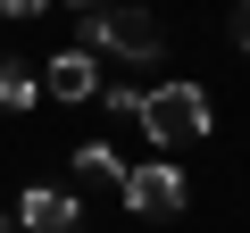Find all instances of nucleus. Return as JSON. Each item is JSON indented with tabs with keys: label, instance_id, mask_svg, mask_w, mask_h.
Wrapping results in <instances>:
<instances>
[{
	"label": "nucleus",
	"instance_id": "nucleus-4",
	"mask_svg": "<svg viewBox=\"0 0 250 233\" xmlns=\"http://www.w3.org/2000/svg\"><path fill=\"white\" fill-rule=\"evenodd\" d=\"M42 92H50V100H100V67H92V50H59V58L42 67Z\"/></svg>",
	"mask_w": 250,
	"mask_h": 233
},
{
	"label": "nucleus",
	"instance_id": "nucleus-6",
	"mask_svg": "<svg viewBox=\"0 0 250 233\" xmlns=\"http://www.w3.org/2000/svg\"><path fill=\"white\" fill-rule=\"evenodd\" d=\"M100 183H125V158L108 142H83L75 150V192H100Z\"/></svg>",
	"mask_w": 250,
	"mask_h": 233
},
{
	"label": "nucleus",
	"instance_id": "nucleus-8",
	"mask_svg": "<svg viewBox=\"0 0 250 233\" xmlns=\"http://www.w3.org/2000/svg\"><path fill=\"white\" fill-rule=\"evenodd\" d=\"M233 42L250 50V0H242V9H233Z\"/></svg>",
	"mask_w": 250,
	"mask_h": 233
},
{
	"label": "nucleus",
	"instance_id": "nucleus-10",
	"mask_svg": "<svg viewBox=\"0 0 250 233\" xmlns=\"http://www.w3.org/2000/svg\"><path fill=\"white\" fill-rule=\"evenodd\" d=\"M67 9H83V17H92V9H108V0H67Z\"/></svg>",
	"mask_w": 250,
	"mask_h": 233
},
{
	"label": "nucleus",
	"instance_id": "nucleus-2",
	"mask_svg": "<svg viewBox=\"0 0 250 233\" xmlns=\"http://www.w3.org/2000/svg\"><path fill=\"white\" fill-rule=\"evenodd\" d=\"M83 34H92V50H117V58H134V67H150V58L167 50V34H159L150 9H92Z\"/></svg>",
	"mask_w": 250,
	"mask_h": 233
},
{
	"label": "nucleus",
	"instance_id": "nucleus-11",
	"mask_svg": "<svg viewBox=\"0 0 250 233\" xmlns=\"http://www.w3.org/2000/svg\"><path fill=\"white\" fill-rule=\"evenodd\" d=\"M0 233H17V225H0Z\"/></svg>",
	"mask_w": 250,
	"mask_h": 233
},
{
	"label": "nucleus",
	"instance_id": "nucleus-7",
	"mask_svg": "<svg viewBox=\"0 0 250 233\" xmlns=\"http://www.w3.org/2000/svg\"><path fill=\"white\" fill-rule=\"evenodd\" d=\"M34 100H42V75L25 58H0V108H34Z\"/></svg>",
	"mask_w": 250,
	"mask_h": 233
},
{
	"label": "nucleus",
	"instance_id": "nucleus-9",
	"mask_svg": "<svg viewBox=\"0 0 250 233\" xmlns=\"http://www.w3.org/2000/svg\"><path fill=\"white\" fill-rule=\"evenodd\" d=\"M0 9H9V17H34V9H42V0H0Z\"/></svg>",
	"mask_w": 250,
	"mask_h": 233
},
{
	"label": "nucleus",
	"instance_id": "nucleus-1",
	"mask_svg": "<svg viewBox=\"0 0 250 233\" xmlns=\"http://www.w3.org/2000/svg\"><path fill=\"white\" fill-rule=\"evenodd\" d=\"M134 116H142V134H150L159 150H175V142H208V125H217L200 83H159V92H142Z\"/></svg>",
	"mask_w": 250,
	"mask_h": 233
},
{
	"label": "nucleus",
	"instance_id": "nucleus-3",
	"mask_svg": "<svg viewBox=\"0 0 250 233\" xmlns=\"http://www.w3.org/2000/svg\"><path fill=\"white\" fill-rule=\"evenodd\" d=\"M125 208H134V216H175L184 208V175L175 167H125Z\"/></svg>",
	"mask_w": 250,
	"mask_h": 233
},
{
	"label": "nucleus",
	"instance_id": "nucleus-5",
	"mask_svg": "<svg viewBox=\"0 0 250 233\" xmlns=\"http://www.w3.org/2000/svg\"><path fill=\"white\" fill-rule=\"evenodd\" d=\"M75 216H83L75 192H50V183H34V192L17 200V225H25V233H75Z\"/></svg>",
	"mask_w": 250,
	"mask_h": 233
}]
</instances>
